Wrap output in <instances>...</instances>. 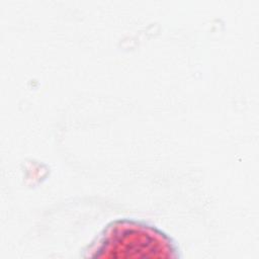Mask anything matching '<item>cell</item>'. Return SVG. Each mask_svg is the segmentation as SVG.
Segmentation results:
<instances>
[{
  "label": "cell",
  "mask_w": 259,
  "mask_h": 259,
  "mask_svg": "<svg viewBox=\"0 0 259 259\" xmlns=\"http://www.w3.org/2000/svg\"><path fill=\"white\" fill-rule=\"evenodd\" d=\"M83 256L94 259L181 258L175 241L162 230L137 220L109 223Z\"/></svg>",
  "instance_id": "cell-1"
}]
</instances>
